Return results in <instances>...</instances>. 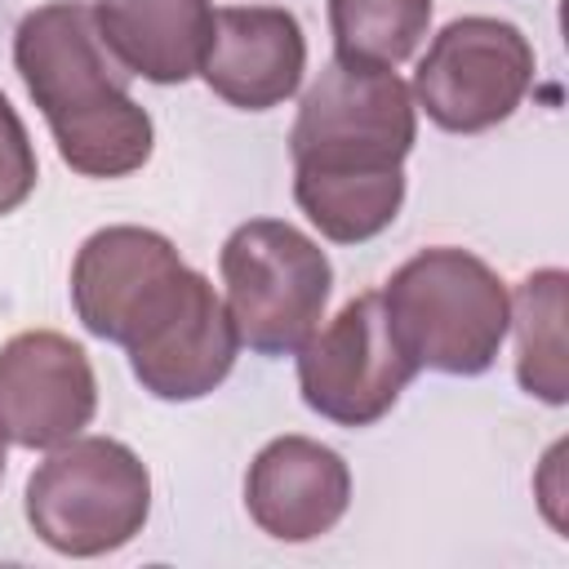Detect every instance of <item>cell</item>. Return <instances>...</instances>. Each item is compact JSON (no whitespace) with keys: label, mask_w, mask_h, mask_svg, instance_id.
<instances>
[{"label":"cell","mask_w":569,"mask_h":569,"mask_svg":"<svg viewBox=\"0 0 569 569\" xmlns=\"http://www.w3.org/2000/svg\"><path fill=\"white\" fill-rule=\"evenodd\" d=\"M13 67L80 178H124L151 160L156 124L129 98V71L102 44L89 4L31 9L13 36Z\"/></svg>","instance_id":"obj_1"},{"label":"cell","mask_w":569,"mask_h":569,"mask_svg":"<svg viewBox=\"0 0 569 569\" xmlns=\"http://www.w3.org/2000/svg\"><path fill=\"white\" fill-rule=\"evenodd\" d=\"M391 333L418 369L476 378L498 360L511 320L502 276L453 244H436L400 262L382 289Z\"/></svg>","instance_id":"obj_2"},{"label":"cell","mask_w":569,"mask_h":569,"mask_svg":"<svg viewBox=\"0 0 569 569\" xmlns=\"http://www.w3.org/2000/svg\"><path fill=\"white\" fill-rule=\"evenodd\" d=\"M27 525L58 556H107L133 542L151 516L147 462L111 436H76L27 476Z\"/></svg>","instance_id":"obj_3"},{"label":"cell","mask_w":569,"mask_h":569,"mask_svg":"<svg viewBox=\"0 0 569 569\" xmlns=\"http://www.w3.org/2000/svg\"><path fill=\"white\" fill-rule=\"evenodd\" d=\"M218 271L227 284V316L249 351L293 356L320 329L333 267L325 249L293 222H240L218 253Z\"/></svg>","instance_id":"obj_4"},{"label":"cell","mask_w":569,"mask_h":569,"mask_svg":"<svg viewBox=\"0 0 569 569\" xmlns=\"http://www.w3.org/2000/svg\"><path fill=\"white\" fill-rule=\"evenodd\" d=\"M418 138V107L391 67L333 58L298 102L293 169H400Z\"/></svg>","instance_id":"obj_5"},{"label":"cell","mask_w":569,"mask_h":569,"mask_svg":"<svg viewBox=\"0 0 569 569\" xmlns=\"http://www.w3.org/2000/svg\"><path fill=\"white\" fill-rule=\"evenodd\" d=\"M533 84L529 36L489 13L453 18L413 71V107L445 133H485L516 116Z\"/></svg>","instance_id":"obj_6"},{"label":"cell","mask_w":569,"mask_h":569,"mask_svg":"<svg viewBox=\"0 0 569 569\" xmlns=\"http://www.w3.org/2000/svg\"><path fill=\"white\" fill-rule=\"evenodd\" d=\"M298 391L311 413L338 427H373L413 382L418 365L391 333L382 293L351 298L298 351Z\"/></svg>","instance_id":"obj_7"},{"label":"cell","mask_w":569,"mask_h":569,"mask_svg":"<svg viewBox=\"0 0 569 569\" xmlns=\"http://www.w3.org/2000/svg\"><path fill=\"white\" fill-rule=\"evenodd\" d=\"M129 369L156 400H200L236 365L240 338L218 289L182 267L124 342Z\"/></svg>","instance_id":"obj_8"},{"label":"cell","mask_w":569,"mask_h":569,"mask_svg":"<svg viewBox=\"0 0 569 569\" xmlns=\"http://www.w3.org/2000/svg\"><path fill=\"white\" fill-rule=\"evenodd\" d=\"M98 409L89 351L58 329H27L0 347V422L22 449L76 440Z\"/></svg>","instance_id":"obj_9"},{"label":"cell","mask_w":569,"mask_h":569,"mask_svg":"<svg viewBox=\"0 0 569 569\" xmlns=\"http://www.w3.org/2000/svg\"><path fill=\"white\" fill-rule=\"evenodd\" d=\"M173 240L151 227H102L71 262V302L80 325L102 342H129L142 311L182 271Z\"/></svg>","instance_id":"obj_10"},{"label":"cell","mask_w":569,"mask_h":569,"mask_svg":"<svg viewBox=\"0 0 569 569\" xmlns=\"http://www.w3.org/2000/svg\"><path fill=\"white\" fill-rule=\"evenodd\" d=\"M302 71H307V36L289 9L280 4L213 9V36L200 76L222 102L240 111H271L298 93Z\"/></svg>","instance_id":"obj_11"},{"label":"cell","mask_w":569,"mask_h":569,"mask_svg":"<svg viewBox=\"0 0 569 569\" xmlns=\"http://www.w3.org/2000/svg\"><path fill=\"white\" fill-rule=\"evenodd\" d=\"M249 520L276 542H311L351 507V471L338 449L311 436H276L244 471Z\"/></svg>","instance_id":"obj_12"},{"label":"cell","mask_w":569,"mask_h":569,"mask_svg":"<svg viewBox=\"0 0 569 569\" xmlns=\"http://www.w3.org/2000/svg\"><path fill=\"white\" fill-rule=\"evenodd\" d=\"M93 22L111 58L151 84H182L200 71L213 4L209 0H93Z\"/></svg>","instance_id":"obj_13"},{"label":"cell","mask_w":569,"mask_h":569,"mask_svg":"<svg viewBox=\"0 0 569 569\" xmlns=\"http://www.w3.org/2000/svg\"><path fill=\"white\" fill-rule=\"evenodd\" d=\"M293 200L333 244L382 236L405 204V169H293Z\"/></svg>","instance_id":"obj_14"},{"label":"cell","mask_w":569,"mask_h":569,"mask_svg":"<svg viewBox=\"0 0 569 569\" xmlns=\"http://www.w3.org/2000/svg\"><path fill=\"white\" fill-rule=\"evenodd\" d=\"M565 311H569V276L560 267L529 271L511 293L507 329H516V382L542 405L569 400Z\"/></svg>","instance_id":"obj_15"},{"label":"cell","mask_w":569,"mask_h":569,"mask_svg":"<svg viewBox=\"0 0 569 569\" xmlns=\"http://www.w3.org/2000/svg\"><path fill=\"white\" fill-rule=\"evenodd\" d=\"M431 22V0H329L333 58L396 67L413 58Z\"/></svg>","instance_id":"obj_16"},{"label":"cell","mask_w":569,"mask_h":569,"mask_svg":"<svg viewBox=\"0 0 569 569\" xmlns=\"http://www.w3.org/2000/svg\"><path fill=\"white\" fill-rule=\"evenodd\" d=\"M36 178H40V164L27 138V124L13 111V102L0 93V218L27 204V196L36 191Z\"/></svg>","instance_id":"obj_17"},{"label":"cell","mask_w":569,"mask_h":569,"mask_svg":"<svg viewBox=\"0 0 569 569\" xmlns=\"http://www.w3.org/2000/svg\"><path fill=\"white\" fill-rule=\"evenodd\" d=\"M4 449H9V431H4V422H0V480H4Z\"/></svg>","instance_id":"obj_18"}]
</instances>
